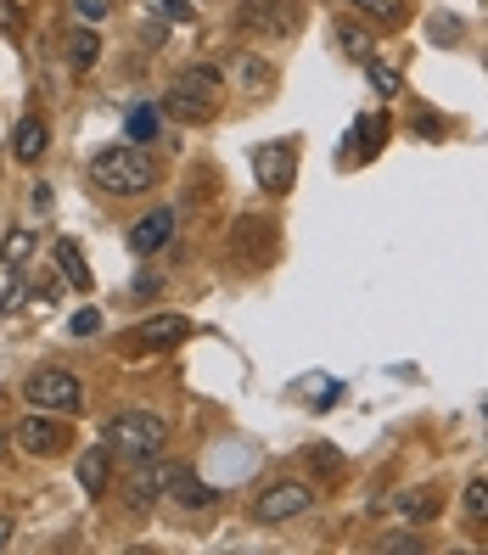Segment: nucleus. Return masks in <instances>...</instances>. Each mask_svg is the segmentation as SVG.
<instances>
[{
  "instance_id": "f257e3e1",
  "label": "nucleus",
  "mask_w": 488,
  "mask_h": 555,
  "mask_svg": "<svg viewBox=\"0 0 488 555\" xmlns=\"http://www.w3.org/2000/svg\"><path fill=\"white\" fill-rule=\"evenodd\" d=\"M90 180L113 191V197H136V191H152L157 185V163L129 141V146H102L90 152Z\"/></svg>"
},
{
  "instance_id": "f03ea898",
  "label": "nucleus",
  "mask_w": 488,
  "mask_h": 555,
  "mask_svg": "<svg viewBox=\"0 0 488 555\" xmlns=\"http://www.w3.org/2000/svg\"><path fill=\"white\" fill-rule=\"evenodd\" d=\"M224 102V74L219 68H191L169 85V95H163V107H169L180 124H208Z\"/></svg>"
},
{
  "instance_id": "7ed1b4c3",
  "label": "nucleus",
  "mask_w": 488,
  "mask_h": 555,
  "mask_svg": "<svg viewBox=\"0 0 488 555\" xmlns=\"http://www.w3.org/2000/svg\"><path fill=\"white\" fill-rule=\"evenodd\" d=\"M163 443H169V427L146 410H124L107 427V449L124 454V461H152V454H163Z\"/></svg>"
},
{
  "instance_id": "20e7f679",
  "label": "nucleus",
  "mask_w": 488,
  "mask_h": 555,
  "mask_svg": "<svg viewBox=\"0 0 488 555\" xmlns=\"http://www.w3.org/2000/svg\"><path fill=\"white\" fill-rule=\"evenodd\" d=\"M23 399L35 404V410H56V415H68V410H79L85 387H79V376H68V371H35V376L23 382Z\"/></svg>"
},
{
  "instance_id": "39448f33",
  "label": "nucleus",
  "mask_w": 488,
  "mask_h": 555,
  "mask_svg": "<svg viewBox=\"0 0 488 555\" xmlns=\"http://www.w3.org/2000/svg\"><path fill=\"white\" fill-rule=\"evenodd\" d=\"M242 28L258 35V40L298 35V0H247V7H242Z\"/></svg>"
},
{
  "instance_id": "423d86ee",
  "label": "nucleus",
  "mask_w": 488,
  "mask_h": 555,
  "mask_svg": "<svg viewBox=\"0 0 488 555\" xmlns=\"http://www.w3.org/2000/svg\"><path fill=\"white\" fill-rule=\"evenodd\" d=\"M17 443H23V454H40V461H51V454L68 449V427L56 421V410H35L28 421H17Z\"/></svg>"
},
{
  "instance_id": "0eeeda50",
  "label": "nucleus",
  "mask_w": 488,
  "mask_h": 555,
  "mask_svg": "<svg viewBox=\"0 0 488 555\" xmlns=\"http://www.w3.org/2000/svg\"><path fill=\"white\" fill-rule=\"evenodd\" d=\"M185 314H152V320H141L136 332L124 337V348L129 353H152V348H175V343H185Z\"/></svg>"
},
{
  "instance_id": "6e6552de",
  "label": "nucleus",
  "mask_w": 488,
  "mask_h": 555,
  "mask_svg": "<svg viewBox=\"0 0 488 555\" xmlns=\"http://www.w3.org/2000/svg\"><path fill=\"white\" fill-rule=\"evenodd\" d=\"M314 505V488L304 482H275L258 494V521H292V516H304Z\"/></svg>"
},
{
  "instance_id": "1a4fd4ad",
  "label": "nucleus",
  "mask_w": 488,
  "mask_h": 555,
  "mask_svg": "<svg viewBox=\"0 0 488 555\" xmlns=\"http://www.w3.org/2000/svg\"><path fill=\"white\" fill-rule=\"evenodd\" d=\"M175 482H180V466H163L157 454H152V461H136V477H129V500L146 505V500L163 494V488H175Z\"/></svg>"
},
{
  "instance_id": "9d476101",
  "label": "nucleus",
  "mask_w": 488,
  "mask_h": 555,
  "mask_svg": "<svg viewBox=\"0 0 488 555\" xmlns=\"http://www.w3.org/2000/svg\"><path fill=\"white\" fill-rule=\"evenodd\" d=\"M169 236H175V214H169V208H152V214L136 224V231H129V247H136V253L146 258V253H157Z\"/></svg>"
},
{
  "instance_id": "9b49d317",
  "label": "nucleus",
  "mask_w": 488,
  "mask_h": 555,
  "mask_svg": "<svg viewBox=\"0 0 488 555\" xmlns=\"http://www.w3.org/2000/svg\"><path fill=\"white\" fill-rule=\"evenodd\" d=\"M12 152H17V163H40V157H46V118H40V113H28V118L17 124Z\"/></svg>"
},
{
  "instance_id": "f8f14e48",
  "label": "nucleus",
  "mask_w": 488,
  "mask_h": 555,
  "mask_svg": "<svg viewBox=\"0 0 488 555\" xmlns=\"http://www.w3.org/2000/svg\"><path fill=\"white\" fill-rule=\"evenodd\" d=\"M258 185H265V191H286L292 185V152L286 146L258 152Z\"/></svg>"
},
{
  "instance_id": "ddd939ff",
  "label": "nucleus",
  "mask_w": 488,
  "mask_h": 555,
  "mask_svg": "<svg viewBox=\"0 0 488 555\" xmlns=\"http://www.w3.org/2000/svg\"><path fill=\"white\" fill-rule=\"evenodd\" d=\"M107 477H113V449L102 443V449H90L79 461V488H85V494H102Z\"/></svg>"
},
{
  "instance_id": "4468645a",
  "label": "nucleus",
  "mask_w": 488,
  "mask_h": 555,
  "mask_svg": "<svg viewBox=\"0 0 488 555\" xmlns=\"http://www.w3.org/2000/svg\"><path fill=\"white\" fill-rule=\"evenodd\" d=\"M438 488H415V494H399V516L404 521H433L438 516Z\"/></svg>"
},
{
  "instance_id": "2eb2a0df",
  "label": "nucleus",
  "mask_w": 488,
  "mask_h": 555,
  "mask_svg": "<svg viewBox=\"0 0 488 555\" xmlns=\"http://www.w3.org/2000/svg\"><path fill=\"white\" fill-rule=\"evenodd\" d=\"M56 264H62V281L68 286H90V270L79 258V242H56Z\"/></svg>"
},
{
  "instance_id": "dca6fc26",
  "label": "nucleus",
  "mask_w": 488,
  "mask_h": 555,
  "mask_svg": "<svg viewBox=\"0 0 488 555\" xmlns=\"http://www.w3.org/2000/svg\"><path fill=\"white\" fill-rule=\"evenodd\" d=\"M265 247H275V231H265V224H242V231H236V253L247 258V264H253V258H265Z\"/></svg>"
},
{
  "instance_id": "f3484780",
  "label": "nucleus",
  "mask_w": 488,
  "mask_h": 555,
  "mask_svg": "<svg viewBox=\"0 0 488 555\" xmlns=\"http://www.w3.org/2000/svg\"><path fill=\"white\" fill-rule=\"evenodd\" d=\"M74 68H90L95 56H102V35H95V28H74Z\"/></svg>"
},
{
  "instance_id": "a211bd4d",
  "label": "nucleus",
  "mask_w": 488,
  "mask_h": 555,
  "mask_svg": "<svg viewBox=\"0 0 488 555\" xmlns=\"http://www.w3.org/2000/svg\"><path fill=\"white\" fill-rule=\"evenodd\" d=\"M360 129H365V135H354V141H348V152H360V157H371V152L382 146V129H387V118H365Z\"/></svg>"
},
{
  "instance_id": "6ab92c4d",
  "label": "nucleus",
  "mask_w": 488,
  "mask_h": 555,
  "mask_svg": "<svg viewBox=\"0 0 488 555\" xmlns=\"http://www.w3.org/2000/svg\"><path fill=\"white\" fill-rule=\"evenodd\" d=\"M152 135H157V113H152V107H136V113H129V141L146 146Z\"/></svg>"
},
{
  "instance_id": "aec40b11",
  "label": "nucleus",
  "mask_w": 488,
  "mask_h": 555,
  "mask_svg": "<svg viewBox=\"0 0 488 555\" xmlns=\"http://www.w3.org/2000/svg\"><path fill=\"white\" fill-rule=\"evenodd\" d=\"M337 40H343V51H348V56H371V35H365V28L343 23V28H337Z\"/></svg>"
},
{
  "instance_id": "412c9836",
  "label": "nucleus",
  "mask_w": 488,
  "mask_h": 555,
  "mask_svg": "<svg viewBox=\"0 0 488 555\" xmlns=\"http://www.w3.org/2000/svg\"><path fill=\"white\" fill-rule=\"evenodd\" d=\"M466 516H472V521H488V482H483V477L466 482Z\"/></svg>"
},
{
  "instance_id": "4be33fe9",
  "label": "nucleus",
  "mask_w": 488,
  "mask_h": 555,
  "mask_svg": "<svg viewBox=\"0 0 488 555\" xmlns=\"http://www.w3.org/2000/svg\"><path fill=\"white\" fill-rule=\"evenodd\" d=\"M360 12H371L376 23H399L404 17V0H360Z\"/></svg>"
},
{
  "instance_id": "5701e85b",
  "label": "nucleus",
  "mask_w": 488,
  "mask_h": 555,
  "mask_svg": "<svg viewBox=\"0 0 488 555\" xmlns=\"http://www.w3.org/2000/svg\"><path fill=\"white\" fill-rule=\"evenodd\" d=\"M0 253H7V264L17 270V264H23V258H28V253H35V236H28V231H12V236H7V247H0Z\"/></svg>"
},
{
  "instance_id": "b1692460",
  "label": "nucleus",
  "mask_w": 488,
  "mask_h": 555,
  "mask_svg": "<svg viewBox=\"0 0 488 555\" xmlns=\"http://www.w3.org/2000/svg\"><path fill=\"white\" fill-rule=\"evenodd\" d=\"M298 393H314L309 404H332V393H337V382H325V376H309V382H298Z\"/></svg>"
},
{
  "instance_id": "393cba45",
  "label": "nucleus",
  "mask_w": 488,
  "mask_h": 555,
  "mask_svg": "<svg viewBox=\"0 0 488 555\" xmlns=\"http://www.w3.org/2000/svg\"><path fill=\"white\" fill-rule=\"evenodd\" d=\"M68 332H74V337H90V332H102V314H95V309H79V314L68 320Z\"/></svg>"
},
{
  "instance_id": "a878e982",
  "label": "nucleus",
  "mask_w": 488,
  "mask_h": 555,
  "mask_svg": "<svg viewBox=\"0 0 488 555\" xmlns=\"http://www.w3.org/2000/svg\"><path fill=\"white\" fill-rule=\"evenodd\" d=\"M371 85H376L382 95H399V74H394V68H382V62H371Z\"/></svg>"
},
{
  "instance_id": "bb28decb",
  "label": "nucleus",
  "mask_w": 488,
  "mask_h": 555,
  "mask_svg": "<svg viewBox=\"0 0 488 555\" xmlns=\"http://www.w3.org/2000/svg\"><path fill=\"white\" fill-rule=\"evenodd\" d=\"M0 28H7V35H23V12L12 7V0H0Z\"/></svg>"
},
{
  "instance_id": "cd10ccee",
  "label": "nucleus",
  "mask_w": 488,
  "mask_h": 555,
  "mask_svg": "<svg viewBox=\"0 0 488 555\" xmlns=\"http://www.w3.org/2000/svg\"><path fill=\"white\" fill-rule=\"evenodd\" d=\"M309 461H314L320 472H343V461H337V454H332V449H309Z\"/></svg>"
},
{
  "instance_id": "c85d7f7f",
  "label": "nucleus",
  "mask_w": 488,
  "mask_h": 555,
  "mask_svg": "<svg viewBox=\"0 0 488 555\" xmlns=\"http://www.w3.org/2000/svg\"><path fill=\"white\" fill-rule=\"evenodd\" d=\"M102 12H107V0H79V17H90V23H95Z\"/></svg>"
},
{
  "instance_id": "c756f323",
  "label": "nucleus",
  "mask_w": 488,
  "mask_h": 555,
  "mask_svg": "<svg viewBox=\"0 0 488 555\" xmlns=\"http://www.w3.org/2000/svg\"><path fill=\"white\" fill-rule=\"evenodd\" d=\"M12 544V516H0V550Z\"/></svg>"
}]
</instances>
